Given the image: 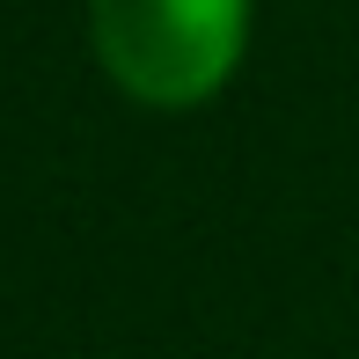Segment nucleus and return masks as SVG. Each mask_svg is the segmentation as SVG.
<instances>
[{"instance_id": "1", "label": "nucleus", "mask_w": 359, "mask_h": 359, "mask_svg": "<svg viewBox=\"0 0 359 359\" xmlns=\"http://www.w3.org/2000/svg\"><path fill=\"white\" fill-rule=\"evenodd\" d=\"M257 0H88V52L140 110H205L242 74Z\"/></svg>"}]
</instances>
